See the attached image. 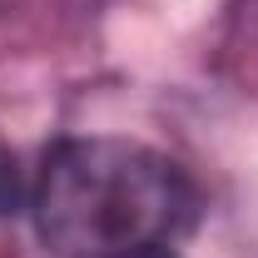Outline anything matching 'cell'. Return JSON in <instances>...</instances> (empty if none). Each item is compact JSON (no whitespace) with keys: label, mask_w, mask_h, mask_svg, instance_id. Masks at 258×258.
<instances>
[{"label":"cell","mask_w":258,"mask_h":258,"mask_svg":"<svg viewBox=\"0 0 258 258\" xmlns=\"http://www.w3.org/2000/svg\"><path fill=\"white\" fill-rule=\"evenodd\" d=\"M35 228L60 258L154 253L194 219L184 169L129 139H64L30 194Z\"/></svg>","instance_id":"1"},{"label":"cell","mask_w":258,"mask_h":258,"mask_svg":"<svg viewBox=\"0 0 258 258\" xmlns=\"http://www.w3.org/2000/svg\"><path fill=\"white\" fill-rule=\"evenodd\" d=\"M20 199H25V184H20V159L0 144V214L20 209Z\"/></svg>","instance_id":"2"},{"label":"cell","mask_w":258,"mask_h":258,"mask_svg":"<svg viewBox=\"0 0 258 258\" xmlns=\"http://www.w3.org/2000/svg\"><path fill=\"white\" fill-rule=\"evenodd\" d=\"M129 258H169L164 248H154V253H129Z\"/></svg>","instance_id":"3"}]
</instances>
